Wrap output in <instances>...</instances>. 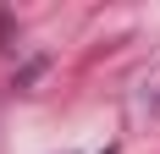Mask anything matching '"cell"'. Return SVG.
I'll return each mask as SVG.
<instances>
[]
</instances>
